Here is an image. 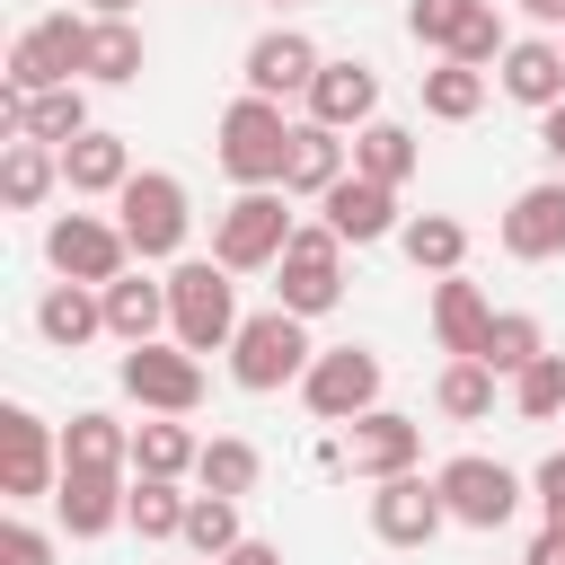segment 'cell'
Here are the masks:
<instances>
[{"label": "cell", "mask_w": 565, "mask_h": 565, "mask_svg": "<svg viewBox=\"0 0 565 565\" xmlns=\"http://www.w3.org/2000/svg\"><path fill=\"white\" fill-rule=\"evenodd\" d=\"M168 327H177V344L185 353H221V344H238V282H230V265H212V256H185L177 274H168Z\"/></svg>", "instance_id": "obj_1"}, {"label": "cell", "mask_w": 565, "mask_h": 565, "mask_svg": "<svg viewBox=\"0 0 565 565\" xmlns=\"http://www.w3.org/2000/svg\"><path fill=\"white\" fill-rule=\"evenodd\" d=\"M291 132H300V124H282L274 97H238V106L221 115L212 150H221V168L238 177V194H256V185H282V168H291Z\"/></svg>", "instance_id": "obj_2"}, {"label": "cell", "mask_w": 565, "mask_h": 565, "mask_svg": "<svg viewBox=\"0 0 565 565\" xmlns=\"http://www.w3.org/2000/svg\"><path fill=\"white\" fill-rule=\"evenodd\" d=\"M159 327H168V282H150V274H115V282H106V335H124V344H159Z\"/></svg>", "instance_id": "obj_25"}, {"label": "cell", "mask_w": 565, "mask_h": 565, "mask_svg": "<svg viewBox=\"0 0 565 565\" xmlns=\"http://www.w3.org/2000/svg\"><path fill=\"white\" fill-rule=\"evenodd\" d=\"M521 565H565V530H556V521H547V530H539V539H530V556H521Z\"/></svg>", "instance_id": "obj_44"}, {"label": "cell", "mask_w": 565, "mask_h": 565, "mask_svg": "<svg viewBox=\"0 0 565 565\" xmlns=\"http://www.w3.org/2000/svg\"><path fill=\"white\" fill-rule=\"evenodd\" d=\"M291 230H300V221L282 212V194L256 185V194H238V203L212 221V265H230V274H265V265H282Z\"/></svg>", "instance_id": "obj_6"}, {"label": "cell", "mask_w": 565, "mask_h": 565, "mask_svg": "<svg viewBox=\"0 0 565 565\" xmlns=\"http://www.w3.org/2000/svg\"><path fill=\"white\" fill-rule=\"evenodd\" d=\"M309 318H291V309H256L247 327H238V344H230V380L247 388V397H274V388H291V380H309Z\"/></svg>", "instance_id": "obj_3"}, {"label": "cell", "mask_w": 565, "mask_h": 565, "mask_svg": "<svg viewBox=\"0 0 565 565\" xmlns=\"http://www.w3.org/2000/svg\"><path fill=\"white\" fill-rule=\"evenodd\" d=\"M353 168H344V141L327 132V124H300L291 132V168H282V194H327V185H344Z\"/></svg>", "instance_id": "obj_26"}, {"label": "cell", "mask_w": 565, "mask_h": 565, "mask_svg": "<svg viewBox=\"0 0 565 565\" xmlns=\"http://www.w3.org/2000/svg\"><path fill=\"white\" fill-rule=\"evenodd\" d=\"M503 53H512V35H503L494 0H477V9L459 18V35H450V53H441V62H468V71H486V62H503Z\"/></svg>", "instance_id": "obj_39"}, {"label": "cell", "mask_w": 565, "mask_h": 565, "mask_svg": "<svg viewBox=\"0 0 565 565\" xmlns=\"http://www.w3.org/2000/svg\"><path fill=\"white\" fill-rule=\"evenodd\" d=\"M441 503H450L459 530H503V521L521 512V477H512L503 459H486V450H459V459L441 468Z\"/></svg>", "instance_id": "obj_12"}, {"label": "cell", "mask_w": 565, "mask_h": 565, "mask_svg": "<svg viewBox=\"0 0 565 565\" xmlns=\"http://www.w3.org/2000/svg\"><path fill=\"white\" fill-rule=\"evenodd\" d=\"M0 565H53V539L35 521H0Z\"/></svg>", "instance_id": "obj_42"}, {"label": "cell", "mask_w": 565, "mask_h": 565, "mask_svg": "<svg viewBox=\"0 0 565 565\" xmlns=\"http://www.w3.org/2000/svg\"><path fill=\"white\" fill-rule=\"evenodd\" d=\"M88 18H132V0H88Z\"/></svg>", "instance_id": "obj_48"}, {"label": "cell", "mask_w": 565, "mask_h": 565, "mask_svg": "<svg viewBox=\"0 0 565 565\" xmlns=\"http://www.w3.org/2000/svg\"><path fill=\"white\" fill-rule=\"evenodd\" d=\"M53 512H62L71 539H106V530L132 512V486H124V468H62Z\"/></svg>", "instance_id": "obj_16"}, {"label": "cell", "mask_w": 565, "mask_h": 565, "mask_svg": "<svg viewBox=\"0 0 565 565\" xmlns=\"http://www.w3.org/2000/svg\"><path fill=\"white\" fill-rule=\"evenodd\" d=\"M353 177L406 185V177H415V132H406V124H362V132H353Z\"/></svg>", "instance_id": "obj_28"}, {"label": "cell", "mask_w": 565, "mask_h": 565, "mask_svg": "<svg viewBox=\"0 0 565 565\" xmlns=\"http://www.w3.org/2000/svg\"><path fill=\"white\" fill-rule=\"evenodd\" d=\"M309 124H327V132L380 124V71H371V62H327V71L309 79Z\"/></svg>", "instance_id": "obj_19"}, {"label": "cell", "mask_w": 565, "mask_h": 565, "mask_svg": "<svg viewBox=\"0 0 565 565\" xmlns=\"http://www.w3.org/2000/svg\"><path fill=\"white\" fill-rule=\"evenodd\" d=\"M539 353H547V335H539V318H530V309H503V318H494V335H486V353H477V362H486V371H494V380H521V371H530V362H539Z\"/></svg>", "instance_id": "obj_34"}, {"label": "cell", "mask_w": 565, "mask_h": 565, "mask_svg": "<svg viewBox=\"0 0 565 565\" xmlns=\"http://www.w3.org/2000/svg\"><path fill=\"white\" fill-rule=\"evenodd\" d=\"M539 141H547V159L565 168V106H547V115H539Z\"/></svg>", "instance_id": "obj_46"}, {"label": "cell", "mask_w": 565, "mask_h": 565, "mask_svg": "<svg viewBox=\"0 0 565 565\" xmlns=\"http://www.w3.org/2000/svg\"><path fill=\"white\" fill-rule=\"evenodd\" d=\"M441 521H450L441 477H415V468H406V477L371 486V539H388V547H433Z\"/></svg>", "instance_id": "obj_13"}, {"label": "cell", "mask_w": 565, "mask_h": 565, "mask_svg": "<svg viewBox=\"0 0 565 565\" xmlns=\"http://www.w3.org/2000/svg\"><path fill=\"white\" fill-rule=\"evenodd\" d=\"M221 565H282V547H265V539H238Z\"/></svg>", "instance_id": "obj_45"}, {"label": "cell", "mask_w": 565, "mask_h": 565, "mask_svg": "<svg viewBox=\"0 0 565 565\" xmlns=\"http://www.w3.org/2000/svg\"><path fill=\"white\" fill-rule=\"evenodd\" d=\"M468 9H477V0H415V9H406V35L450 53V35H459V18H468Z\"/></svg>", "instance_id": "obj_41"}, {"label": "cell", "mask_w": 565, "mask_h": 565, "mask_svg": "<svg viewBox=\"0 0 565 565\" xmlns=\"http://www.w3.org/2000/svg\"><path fill=\"white\" fill-rule=\"evenodd\" d=\"M300 397H309L318 424H362V415L380 406V353H371V344H335V353H318L309 380H300Z\"/></svg>", "instance_id": "obj_9"}, {"label": "cell", "mask_w": 565, "mask_h": 565, "mask_svg": "<svg viewBox=\"0 0 565 565\" xmlns=\"http://www.w3.org/2000/svg\"><path fill=\"white\" fill-rule=\"evenodd\" d=\"M238 539H247V530H238V503H230V494H194V503H185V547H194V565H221Z\"/></svg>", "instance_id": "obj_35"}, {"label": "cell", "mask_w": 565, "mask_h": 565, "mask_svg": "<svg viewBox=\"0 0 565 565\" xmlns=\"http://www.w3.org/2000/svg\"><path fill=\"white\" fill-rule=\"evenodd\" d=\"M62 185H71V194H124V185H132L124 132H79V141L62 150Z\"/></svg>", "instance_id": "obj_24"}, {"label": "cell", "mask_w": 565, "mask_h": 565, "mask_svg": "<svg viewBox=\"0 0 565 565\" xmlns=\"http://www.w3.org/2000/svg\"><path fill=\"white\" fill-rule=\"evenodd\" d=\"M477 106H486V71H468V62L424 71V115H433V124H468Z\"/></svg>", "instance_id": "obj_36"}, {"label": "cell", "mask_w": 565, "mask_h": 565, "mask_svg": "<svg viewBox=\"0 0 565 565\" xmlns=\"http://www.w3.org/2000/svg\"><path fill=\"white\" fill-rule=\"evenodd\" d=\"M185 503H194V494H177L168 477H132V512H124V521H132L141 539H185Z\"/></svg>", "instance_id": "obj_38"}, {"label": "cell", "mask_w": 565, "mask_h": 565, "mask_svg": "<svg viewBox=\"0 0 565 565\" xmlns=\"http://www.w3.org/2000/svg\"><path fill=\"white\" fill-rule=\"evenodd\" d=\"M530 486H539V512H547V521H556V530H565V450H547V459H539V477H530Z\"/></svg>", "instance_id": "obj_43"}, {"label": "cell", "mask_w": 565, "mask_h": 565, "mask_svg": "<svg viewBox=\"0 0 565 565\" xmlns=\"http://www.w3.org/2000/svg\"><path fill=\"white\" fill-rule=\"evenodd\" d=\"M503 97H521L530 115H547V106H565V44H547V35H521L512 53H503Z\"/></svg>", "instance_id": "obj_22"}, {"label": "cell", "mask_w": 565, "mask_h": 565, "mask_svg": "<svg viewBox=\"0 0 565 565\" xmlns=\"http://www.w3.org/2000/svg\"><path fill=\"white\" fill-rule=\"evenodd\" d=\"M53 185H62V150H44V141H9V159H0V194H9V212H35Z\"/></svg>", "instance_id": "obj_29"}, {"label": "cell", "mask_w": 565, "mask_h": 565, "mask_svg": "<svg viewBox=\"0 0 565 565\" xmlns=\"http://www.w3.org/2000/svg\"><path fill=\"white\" fill-rule=\"evenodd\" d=\"M124 459H132V433H124L115 415L88 406V415L62 424V468H124Z\"/></svg>", "instance_id": "obj_30"}, {"label": "cell", "mask_w": 565, "mask_h": 565, "mask_svg": "<svg viewBox=\"0 0 565 565\" xmlns=\"http://www.w3.org/2000/svg\"><path fill=\"white\" fill-rule=\"evenodd\" d=\"M35 335L62 344V353H79L88 335H106V291H88V282H53V291L35 300Z\"/></svg>", "instance_id": "obj_23"}, {"label": "cell", "mask_w": 565, "mask_h": 565, "mask_svg": "<svg viewBox=\"0 0 565 565\" xmlns=\"http://www.w3.org/2000/svg\"><path fill=\"white\" fill-rule=\"evenodd\" d=\"M503 256H521V265L565 256V177H547V185H521V194H512V212H503Z\"/></svg>", "instance_id": "obj_18"}, {"label": "cell", "mask_w": 565, "mask_h": 565, "mask_svg": "<svg viewBox=\"0 0 565 565\" xmlns=\"http://www.w3.org/2000/svg\"><path fill=\"white\" fill-rule=\"evenodd\" d=\"M0 132L9 141H44V150H71L79 132H97L88 124V88L71 79V88H44V97H0Z\"/></svg>", "instance_id": "obj_15"}, {"label": "cell", "mask_w": 565, "mask_h": 565, "mask_svg": "<svg viewBox=\"0 0 565 565\" xmlns=\"http://www.w3.org/2000/svg\"><path fill=\"white\" fill-rule=\"evenodd\" d=\"M88 35H97V18H71V9L35 18V26L9 44V97H44V88L88 79Z\"/></svg>", "instance_id": "obj_4"}, {"label": "cell", "mask_w": 565, "mask_h": 565, "mask_svg": "<svg viewBox=\"0 0 565 565\" xmlns=\"http://www.w3.org/2000/svg\"><path fill=\"white\" fill-rule=\"evenodd\" d=\"M53 486H62V433H44V415L26 406H0V494L35 503Z\"/></svg>", "instance_id": "obj_11"}, {"label": "cell", "mask_w": 565, "mask_h": 565, "mask_svg": "<svg viewBox=\"0 0 565 565\" xmlns=\"http://www.w3.org/2000/svg\"><path fill=\"white\" fill-rule=\"evenodd\" d=\"M88 79H97V88L141 79V26H132V18H97V35H88Z\"/></svg>", "instance_id": "obj_33"}, {"label": "cell", "mask_w": 565, "mask_h": 565, "mask_svg": "<svg viewBox=\"0 0 565 565\" xmlns=\"http://www.w3.org/2000/svg\"><path fill=\"white\" fill-rule=\"evenodd\" d=\"M433 406H441L450 424H477V415H494V371H486V362H450V371L433 380Z\"/></svg>", "instance_id": "obj_37"}, {"label": "cell", "mask_w": 565, "mask_h": 565, "mask_svg": "<svg viewBox=\"0 0 565 565\" xmlns=\"http://www.w3.org/2000/svg\"><path fill=\"white\" fill-rule=\"evenodd\" d=\"M194 477H203V494H256V477H265V459H256V441H238V433H221V441H203V459H194Z\"/></svg>", "instance_id": "obj_32"}, {"label": "cell", "mask_w": 565, "mask_h": 565, "mask_svg": "<svg viewBox=\"0 0 565 565\" xmlns=\"http://www.w3.org/2000/svg\"><path fill=\"white\" fill-rule=\"evenodd\" d=\"M115 380H124V397H141L150 415H194V406H203V362H194L185 344H124Z\"/></svg>", "instance_id": "obj_8"}, {"label": "cell", "mask_w": 565, "mask_h": 565, "mask_svg": "<svg viewBox=\"0 0 565 565\" xmlns=\"http://www.w3.org/2000/svg\"><path fill=\"white\" fill-rule=\"evenodd\" d=\"M521 18H539V26H565V0H521Z\"/></svg>", "instance_id": "obj_47"}, {"label": "cell", "mask_w": 565, "mask_h": 565, "mask_svg": "<svg viewBox=\"0 0 565 565\" xmlns=\"http://www.w3.org/2000/svg\"><path fill=\"white\" fill-rule=\"evenodd\" d=\"M512 406H521L530 424H547V415L565 406V353H539V362L512 380Z\"/></svg>", "instance_id": "obj_40"}, {"label": "cell", "mask_w": 565, "mask_h": 565, "mask_svg": "<svg viewBox=\"0 0 565 565\" xmlns=\"http://www.w3.org/2000/svg\"><path fill=\"white\" fill-rule=\"evenodd\" d=\"M327 62H318V44L300 35V26H274V35H256L247 44V97H309V79H318Z\"/></svg>", "instance_id": "obj_17"}, {"label": "cell", "mask_w": 565, "mask_h": 565, "mask_svg": "<svg viewBox=\"0 0 565 565\" xmlns=\"http://www.w3.org/2000/svg\"><path fill=\"white\" fill-rule=\"evenodd\" d=\"M274 274H282V282H274V309L327 318V309L344 300V238H335L327 221H309V230H291V247H282Z\"/></svg>", "instance_id": "obj_7"}, {"label": "cell", "mask_w": 565, "mask_h": 565, "mask_svg": "<svg viewBox=\"0 0 565 565\" xmlns=\"http://www.w3.org/2000/svg\"><path fill=\"white\" fill-rule=\"evenodd\" d=\"M194 459H203V441H194L177 415H150V424H132V477H168V486H177Z\"/></svg>", "instance_id": "obj_27"}, {"label": "cell", "mask_w": 565, "mask_h": 565, "mask_svg": "<svg viewBox=\"0 0 565 565\" xmlns=\"http://www.w3.org/2000/svg\"><path fill=\"white\" fill-rule=\"evenodd\" d=\"M124 230L115 221H97V212H62L53 230H44V265L62 274V282H88V291H106L115 274H124Z\"/></svg>", "instance_id": "obj_10"}, {"label": "cell", "mask_w": 565, "mask_h": 565, "mask_svg": "<svg viewBox=\"0 0 565 565\" xmlns=\"http://www.w3.org/2000/svg\"><path fill=\"white\" fill-rule=\"evenodd\" d=\"M494 318H503V309H494L468 274H441V282H433V335H441L450 362H477L486 335H494Z\"/></svg>", "instance_id": "obj_20"}, {"label": "cell", "mask_w": 565, "mask_h": 565, "mask_svg": "<svg viewBox=\"0 0 565 565\" xmlns=\"http://www.w3.org/2000/svg\"><path fill=\"white\" fill-rule=\"evenodd\" d=\"M397 247L415 256V274H459V256H468V230H459L450 212H415V221L397 230Z\"/></svg>", "instance_id": "obj_31"}, {"label": "cell", "mask_w": 565, "mask_h": 565, "mask_svg": "<svg viewBox=\"0 0 565 565\" xmlns=\"http://www.w3.org/2000/svg\"><path fill=\"white\" fill-rule=\"evenodd\" d=\"M415 459H424V424H415V415H397V406H371L362 424H344V468H353V477L388 486V477H406Z\"/></svg>", "instance_id": "obj_14"}, {"label": "cell", "mask_w": 565, "mask_h": 565, "mask_svg": "<svg viewBox=\"0 0 565 565\" xmlns=\"http://www.w3.org/2000/svg\"><path fill=\"white\" fill-rule=\"evenodd\" d=\"M115 230H124V247H132L141 265L177 256V247H185V230H194V212H185V185H177L168 168H132V185L115 194Z\"/></svg>", "instance_id": "obj_5"}, {"label": "cell", "mask_w": 565, "mask_h": 565, "mask_svg": "<svg viewBox=\"0 0 565 565\" xmlns=\"http://www.w3.org/2000/svg\"><path fill=\"white\" fill-rule=\"evenodd\" d=\"M318 203H327V230H335V238H353V247H371V238L406 230V221H397V185H371V177H344V185H327Z\"/></svg>", "instance_id": "obj_21"}]
</instances>
